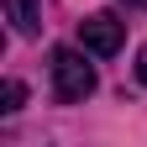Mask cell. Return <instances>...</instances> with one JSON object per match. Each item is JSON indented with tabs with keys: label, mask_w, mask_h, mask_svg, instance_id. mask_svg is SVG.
Segmentation results:
<instances>
[{
	"label": "cell",
	"mask_w": 147,
	"mask_h": 147,
	"mask_svg": "<svg viewBox=\"0 0 147 147\" xmlns=\"http://www.w3.org/2000/svg\"><path fill=\"white\" fill-rule=\"evenodd\" d=\"M53 95L63 105H79L84 95H95V68L84 63V53H74V47L53 53Z\"/></svg>",
	"instance_id": "cell-1"
},
{
	"label": "cell",
	"mask_w": 147,
	"mask_h": 147,
	"mask_svg": "<svg viewBox=\"0 0 147 147\" xmlns=\"http://www.w3.org/2000/svg\"><path fill=\"white\" fill-rule=\"evenodd\" d=\"M79 42H84V53H95V58H116L121 42H126V21L95 11V16H84V21H79Z\"/></svg>",
	"instance_id": "cell-2"
},
{
	"label": "cell",
	"mask_w": 147,
	"mask_h": 147,
	"mask_svg": "<svg viewBox=\"0 0 147 147\" xmlns=\"http://www.w3.org/2000/svg\"><path fill=\"white\" fill-rule=\"evenodd\" d=\"M5 16L21 37H37L42 32V0H5Z\"/></svg>",
	"instance_id": "cell-3"
},
{
	"label": "cell",
	"mask_w": 147,
	"mask_h": 147,
	"mask_svg": "<svg viewBox=\"0 0 147 147\" xmlns=\"http://www.w3.org/2000/svg\"><path fill=\"white\" fill-rule=\"evenodd\" d=\"M0 100H5V105H0L5 116H11V110H21V100H26V84H21V79H5V89H0Z\"/></svg>",
	"instance_id": "cell-4"
},
{
	"label": "cell",
	"mask_w": 147,
	"mask_h": 147,
	"mask_svg": "<svg viewBox=\"0 0 147 147\" xmlns=\"http://www.w3.org/2000/svg\"><path fill=\"white\" fill-rule=\"evenodd\" d=\"M137 79H142V84H147V47H142V53H137Z\"/></svg>",
	"instance_id": "cell-5"
},
{
	"label": "cell",
	"mask_w": 147,
	"mask_h": 147,
	"mask_svg": "<svg viewBox=\"0 0 147 147\" xmlns=\"http://www.w3.org/2000/svg\"><path fill=\"white\" fill-rule=\"evenodd\" d=\"M126 5H137V11H147V0H126Z\"/></svg>",
	"instance_id": "cell-6"
}]
</instances>
